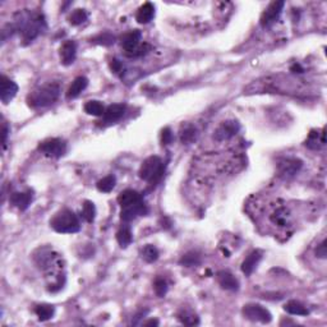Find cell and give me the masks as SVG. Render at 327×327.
<instances>
[{
  "label": "cell",
  "mask_w": 327,
  "mask_h": 327,
  "mask_svg": "<svg viewBox=\"0 0 327 327\" xmlns=\"http://www.w3.org/2000/svg\"><path fill=\"white\" fill-rule=\"evenodd\" d=\"M35 262L37 267L45 272L46 278L50 280L48 284L49 292H59L64 285L62 257L50 248H40L35 253Z\"/></svg>",
  "instance_id": "obj_1"
},
{
  "label": "cell",
  "mask_w": 327,
  "mask_h": 327,
  "mask_svg": "<svg viewBox=\"0 0 327 327\" xmlns=\"http://www.w3.org/2000/svg\"><path fill=\"white\" fill-rule=\"evenodd\" d=\"M38 150L46 156L59 159L67 152V144L62 138H49L38 146Z\"/></svg>",
  "instance_id": "obj_7"
},
{
  "label": "cell",
  "mask_w": 327,
  "mask_h": 327,
  "mask_svg": "<svg viewBox=\"0 0 327 327\" xmlns=\"http://www.w3.org/2000/svg\"><path fill=\"white\" fill-rule=\"evenodd\" d=\"M145 326H150V324H154V326H159V321L157 319H150V321L145 322Z\"/></svg>",
  "instance_id": "obj_42"
},
{
  "label": "cell",
  "mask_w": 327,
  "mask_h": 327,
  "mask_svg": "<svg viewBox=\"0 0 327 327\" xmlns=\"http://www.w3.org/2000/svg\"><path fill=\"white\" fill-rule=\"evenodd\" d=\"M261 260H262V252L261 251H253L252 253H249L248 257L242 263V271H243V273H246L247 276L252 275V272L256 270L258 263L261 262Z\"/></svg>",
  "instance_id": "obj_20"
},
{
  "label": "cell",
  "mask_w": 327,
  "mask_h": 327,
  "mask_svg": "<svg viewBox=\"0 0 327 327\" xmlns=\"http://www.w3.org/2000/svg\"><path fill=\"white\" fill-rule=\"evenodd\" d=\"M155 17V7L152 3H145L144 6H141L138 8L137 14H135V19L138 23L146 25L150 21H152V18Z\"/></svg>",
  "instance_id": "obj_22"
},
{
  "label": "cell",
  "mask_w": 327,
  "mask_h": 327,
  "mask_svg": "<svg viewBox=\"0 0 327 327\" xmlns=\"http://www.w3.org/2000/svg\"><path fill=\"white\" fill-rule=\"evenodd\" d=\"M290 72H293V73H303L304 72V69H303V67L300 64H293L292 67H290Z\"/></svg>",
  "instance_id": "obj_41"
},
{
  "label": "cell",
  "mask_w": 327,
  "mask_h": 327,
  "mask_svg": "<svg viewBox=\"0 0 327 327\" xmlns=\"http://www.w3.org/2000/svg\"><path fill=\"white\" fill-rule=\"evenodd\" d=\"M154 289L157 297L160 298L165 297V294L168 293V283H166L162 277H157L156 280H155Z\"/></svg>",
  "instance_id": "obj_35"
},
{
  "label": "cell",
  "mask_w": 327,
  "mask_h": 327,
  "mask_svg": "<svg viewBox=\"0 0 327 327\" xmlns=\"http://www.w3.org/2000/svg\"><path fill=\"white\" fill-rule=\"evenodd\" d=\"M316 254H317V257H319V258H326V256H327L326 241H323L318 247H317Z\"/></svg>",
  "instance_id": "obj_39"
},
{
  "label": "cell",
  "mask_w": 327,
  "mask_h": 327,
  "mask_svg": "<svg viewBox=\"0 0 327 327\" xmlns=\"http://www.w3.org/2000/svg\"><path fill=\"white\" fill-rule=\"evenodd\" d=\"M268 221L277 230H289L293 226L292 211L285 205H277L268 214Z\"/></svg>",
  "instance_id": "obj_6"
},
{
  "label": "cell",
  "mask_w": 327,
  "mask_h": 327,
  "mask_svg": "<svg viewBox=\"0 0 327 327\" xmlns=\"http://www.w3.org/2000/svg\"><path fill=\"white\" fill-rule=\"evenodd\" d=\"M302 165V161L298 159H284L283 161L278 162L277 173L284 179L293 178L300 170Z\"/></svg>",
  "instance_id": "obj_12"
},
{
  "label": "cell",
  "mask_w": 327,
  "mask_h": 327,
  "mask_svg": "<svg viewBox=\"0 0 327 327\" xmlns=\"http://www.w3.org/2000/svg\"><path fill=\"white\" fill-rule=\"evenodd\" d=\"M8 134H9V127L6 122L3 123V147L6 149L7 141H8Z\"/></svg>",
  "instance_id": "obj_40"
},
{
  "label": "cell",
  "mask_w": 327,
  "mask_h": 327,
  "mask_svg": "<svg viewBox=\"0 0 327 327\" xmlns=\"http://www.w3.org/2000/svg\"><path fill=\"white\" fill-rule=\"evenodd\" d=\"M216 280L222 289L231 290V292H236L239 289L238 278L227 271H219L216 273Z\"/></svg>",
  "instance_id": "obj_18"
},
{
  "label": "cell",
  "mask_w": 327,
  "mask_h": 327,
  "mask_svg": "<svg viewBox=\"0 0 327 327\" xmlns=\"http://www.w3.org/2000/svg\"><path fill=\"white\" fill-rule=\"evenodd\" d=\"M178 318L181 323L186 324V326H195V324L200 323V318L190 311H181L178 314Z\"/></svg>",
  "instance_id": "obj_31"
},
{
  "label": "cell",
  "mask_w": 327,
  "mask_h": 327,
  "mask_svg": "<svg viewBox=\"0 0 327 327\" xmlns=\"http://www.w3.org/2000/svg\"><path fill=\"white\" fill-rule=\"evenodd\" d=\"M13 27L14 30L22 33L25 42H31L46 28L45 17L41 13H30V12L19 13Z\"/></svg>",
  "instance_id": "obj_2"
},
{
  "label": "cell",
  "mask_w": 327,
  "mask_h": 327,
  "mask_svg": "<svg viewBox=\"0 0 327 327\" xmlns=\"http://www.w3.org/2000/svg\"><path fill=\"white\" fill-rule=\"evenodd\" d=\"M87 18H88V16H87L84 9H76V11L71 14V17H69V22H71L73 26H79L82 25V23H84V22L87 21Z\"/></svg>",
  "instance_id": "obj_33"
},
{
  "label": "cell",
  "mask_w": 327,
  "mask_h": 327,
  "mask_svg": "<svg viewBox=\"0 0 327 327\" xmlns=\"http://www.w3.org/2000/svg\"><path fill=\"white\" fill-rule=\"evenodd\" d=\"M318 135H319L318 132H316V130H312V132L309 133L308 138H307L306 146L309 147V149H312V150H317L319 147L318 144L323 145L321 141H318Z\"/></svg>",
  "instance_id": "obj_36"
},
{
  "label": "cell",
  "mask_w": 327,
  "mask_h": 327,
  "mask_svg": "<svg viewBox=\"0 0 327 327\" xmlns=\"http://www.w3.org/2000/svg\"><path fill=\"white\" fill-rule=\"evenodd\" d=\"M239 123L236 120H226L215 129L214 137L217 142H224L232 138L239 132Z\"/></svg>",
  "instance_id": "obj_10"
},
{
  "label": "cell",
  "mask_w": 327,
  "mask_h": 327,
  "mask_svg": "<svg viewBox=\"0 0 327 327\" xmlns=\"http://www.w3.org/2000/svg\"><path fill=\"white\" fill-rule=\"evenodd\" d=\"M59 94L60 88L57 83L45 84L31 92L27 96V104L33 109L45 108L54 104L59 98Z\"/></svg>",
  "instance_id": "obj_3"
},
{
  "label": "cell",
  "mask_w": 327,
  "mask_h": 327,
  "mask_svg": "<svg viewBox=\"0 0 327 327\" xmlns=\"http://www.w3.org/2000/svg\"><path fill=\"white\" fill-rule=\"evenodd\" d=\"M147 212H149V208L145 205L144 201H141V202L135 203V205L123 208L122 214H120V219L124 222H129L132 221V220H134L135 217L145 216Z\"/></svg>",
  "instance_id": "obj_14"
},
{
  "label": "cell",
  "mask_w": 327,
  "mask_h": 327,
  "mask_svg": "<svg viewBox=\"0 0 327 327\" xmlns=\"http://www.w3.org/2000/svg\"><path fill=\"white\" fill-rule=\"evenodd\" d=\"M141 256L146 262L152 263L159 258L160 252L155 246H152V244H147V246H145L144 248H142Z\"/></svg>",
  "instance_id": "obj_27"
},
{
  "label": "cell",
  "mask_w": 327,
  "mask_h": 327,
  "mask_svg": "<svg viewBox=\"0 0 327 327\" xmlns=\"http://www.w3.org/2000/svg\"><path fill=\"white\" fill-rule=\"evenodd\" d=\"M83 109L88 115H94V116H103L104 113H105V108H104L103 104H101L100 101H96V100L87 101V103L84 104Z\"/></svg>",
  "instance_id": "obj_26"
},
{
  "label": "cell",
  "mask_w": 327,
  "mask_h": 327,
  "mask_svg": "<svg viewBox=\"0 0 327 327\" xmlns=\"http://www.w3.org/2000/svg\"><path fill=\"white\" fill-rule=\"evenodd\" d=\"M116 184V178L114 175H108L105 178H103L101 180L98 181L96 186H98V190L103 193H109L115 188Z\"/></svg>",
  "instance_id": "obj_28"
},
{
  "label": "cell",
  "mask_w": 327,
  "mask_h": 327,
  "mask_svg": "<svg viewBox=\"0 0 327 327\" xmlns=\"http://www.w3.org/2000/svg\"><path fill=\"white\" fill-rule=\"evenodd\" d=\"M201 263V257L200 254L196 253V252H190L186 253L185 256L181 257L180 265L185 266V267H192V266H197Z\"/></svg>",
  "instance_id": "obj_32"
},
{
  "label": "cell",
  "mask_w": 327,
  "mask_h": 327,
  "mask_svg": "<svg viewBox=\"0 0 327 327\" xmlns=\"http://www.w3.org/2000/svg\"><path fill=\"white\" fill-rule=\"evenodd\" d=\"M243 314L251 321L261 322V323H270L271 319H272V314L270 313V311L261 304H256V303L244 306Z\"/></svg>",
  "instance_id": "obj_8"
},
{
  "label": "cell",
  "mask_w": 327,
  "mask_h": 327,
  "mask_svg": "<svg viewBox=\"0 0 327 327\" xmlns=\"http://www.w3.org/2000/svg\"><path fill=\"white\" fill-rule=\"evenodd\" d=\"M92 42L99 43V45L109 46V45H113V43L115 42V37H114L111 33L104 32V33H100V35H98L96 37L92 38Z\"/></svg>",
  "instance_id": "obj_34"
},
{
  "label": "cell",
  "mask_w": 327,
  "mask_h": 327,
  "mask_svg": "<svg viewBox=\"0 0 327 327\" xmlns=\"http://www.w3.org/2000/svg\"><path fill=\"white\" fill-rule=\"evenodd\" d=\"M110 69L114 72V73H122L123 63L120 62L119 59H111Z\"/></svg>",
  "instance_id": "obj_38"
},
{
  "label": "cell",
  "mask_w": 327,
  "mask_h": 327,
  "mask_svg": "<svg viewBox=\"0 0 327 327\" xmlns=\"http://www.w3.org/2000/svg\"><path fill=\"white\" fill-rule=\"evenodd\" d=\"M33 201V193L31 191L27 192H14L11 196V203L16 206L19 211H26Z\"/></svg>",
  "instance_id": "obj_17"
},
{
  "label": "cell",
  "mask_w": 327,
  "mask_h": 327,
  "mask_svg": "<svg viewBox=\"0 0 327 327\" xmlns=\"http://www.w3.org/2000/svg\"><path fill=\"white\" fill-rule=\"evenodd\" d=\"M81 215L87 222L94 221L96 216V207L95 205H94V202H91V201H84L83 206H82Z\"/></svg>",
  "instance_id": "obj_29"
},
{
  "label": "cell",
  "mask_w": 327,
  "mask_h": 327,
  "mask_svg": "<svg viewBox=\"0 0 327 327\" xmlns=\"http://www.w3.org/2000/svg\"><path fill=\"white\" fill-rule=\"evenodd\" d=\"M171 141H173V133H171V129L170 128H164L161 132V144L164 145V146H166V145L171 144Z\"/></svg>",
  "instance_id": "obj_37"
},
{
  "label": "cell",
  "mask_w": 327,
  "mask_h": 327,
  "mask_svg": "<svg viewBox=\"0 0 327 327\" xmlns=\"http://www.w3.org/2000/svg\"><path fill=\"white\" fill-rule=\"evenodd\" d=\"M125 109L127 106L123 105V104H114V105H110L109 108L105 109V113H104V123L106 124H113V123L119 122L125 114Z\"/></svg>",
  "instance_id": "obj_16"
},
{
  "label": "cell",
  "mask_w": 327,
  "mask_h": 327,
  "mask_svg": "<svg viewBox=\"0 0 327 327\" xmlns=\"http://www.w3.org/2000/svg\"><path fill=\"white\" fill-rule=\"evenodd\" d=\"M284 309L290 314H294V316H308L309 311L307 307H304L300 302H297V300H290L284 306Z\"/></svg>",
  "instance_id": "obj_23"
},
{
  "label": "cell",
  "mask_w": 327,
  "mask_h": 327,
  "mask_svg": "<svg viewBox=\"0 0 327 327\" xmlns=\"http://www.w3.org/2000/svg\"><path fill=\"white\" fill-rule=\"evenodd\" d=\"M17 92H18V86L14 81L6 76H2L0 78V99L3 104H9L14 98H16Z\"/></svg>",
  "instance_id": "obj_11"
},
{
  "label": "cell",
  "mask_w": 327,
  "mask_h": 327,
  "mask_svg": "<svg viewBox=\"0 0 327 327\" xmlns=\"http://www.w3.org/2000/svg\"><path fill=\"white\" fill-rule=\"evenodd\" d=\"M196 139V128L193 125H185L180 130V141L185 145L192 144Z\"/></svg>",
  "instance_id": "obj_30"
},
{
  "label": "cell",
  "mask_w": 327,
  "mask_h": 327,
  "mask_svg": "<svg viewBox=\"0 0 327 327\" xmlns=\"http://www.w3.org/2000/svg\"><path fill=\"white\" fill-rule=\"evenodd\" d=\"M284 6V2H272V3L266 8V11L263 12L262 16H261V25H262L263 27H267L271 23H273V22L278 18V16L282 14Z\"/></svg>",
  "instance_id": "obj_13"
},
{
  "label": "cell",
  "mask_w": 327,
  "mask_h": 327,
  "mask_svg": "<svg viewBox=\"0 0 327 327\" xmlns=\"http://www.w3.org/2000/svg\"><path fill=\"white\" fill-rule=\"evenodd\" d=\"M77 57V43L74 41H65L60 48V60L62 64L68 67L73 64Z\"/></svg>",
  "instance_id": "obj_15"
},
{
  "label": "cell",
  "mask_w": 327,
  "mask_h": 327,
  "mask_svg": "<svg viewBox=\"0 0 327 327\" xmlns=\"http://www.w3.org/2000/svg\"><path fill=\"white\" fill-rule=\"evenodd\" d=\"M116 241H118V243H119V246L122 247V248H127V247L133 242V236L129 227L128 226L120 227L119 231L116 232Z\"/></svg>",
  "instance_id": "obj_25"
},
{
  "label": "cell",
  "mask_w": 327,
  "mask_h": 327,
  "mask_svg": "<svg viewBox=\"0 0 327 327\" xmlns=\"http://www.w3.org/2000/svg\"><path fill=\"white\" fill-rule=\"evenodd\" d=\"M144 201L141 193H138L137 191L133 190H125L118 196V203L122 206V208L129 207V206L135 205V203Z\"/></svg>",
  "instance_id": "obj_19"
},
{
  "label": "cell",
  "mask_w": 327,
  "mask_h": 327,
  "mask_svg": "<svg viewBox=\"0 0 327 327\" xmlns=\"http://www.w3.org/2000/svg\"><path fill=\"white\" fill-rule=\"evenodd\" d=\"M50 225L53 229L60 234H73L81 230V222L73 211L63 208L55 216L50 220Z\"/></svg>",
  "instance_id": "obj_4"
},
{
  "label": "cell",
  "mask_w": 327,
  "mask_h": 327,
  "mask_svg": "<svg viewBox=\"0 0 327 327\" xmlns=\"http://www.w3.org/2000/svg\"><path fill=\"white\" fill-rule=\"evenodd\" d=\"M141 38L142 33L138 30L129 31V32L124 33L120 38V43H122V48L125 50V54L128 57H132L137 49L141 46Z\"/></svg>",
  "instance_id": "obj_9"
},
{
  "label": "cell",
  "mask_w": 327,
  "mask_h": 327,
  "mask_svg": "<svg viewBox=\"0 0 327 327\" xmlns=\"http://www.w3.org/2000/svg\"><path fill=\"white\" fill-rule=\"evenodd\" d=\"M165 173V165L159 156H150L142 162L139 168V178L150 184H157Z\"/></svg>",
  "instance_id": "obj_5"
},
{
  "label": "cell",
  "mask_w": 327,
  "mask_h": 327,
  "mask_svg": "<svg viewBox=\"0 0 327 327\" xmlns=\"http://www.w3.org/2000/svg\"><path fill=\"white\" fill-rule=\"evenodd\" d=\"M87 86H88V79H87L86 77H83V76L77 77V78L72 82V84L69 86V88H68L67 99H69V100H71V99L78 98V96L81 95V92H83L84 89L87 88Z\"/></svg>",
  "instance_id": "obj_21"
},
{
  "label": "cell",
  "mask_w": 327,
  "mask_h": 327,
  "mask_svg": "<svg viewBox=\"0 0 327 327\" xmlns=\"http://www.w3.org/2000/svg\"><path fill=\"white\" fill-rule=\"evenodd\" d=\"M35 313L40 321H49L54 317L55 308L50 304H40L35 308Z\"/></svg>",
  "instance_id": "obj_24"
}]
</instances>
